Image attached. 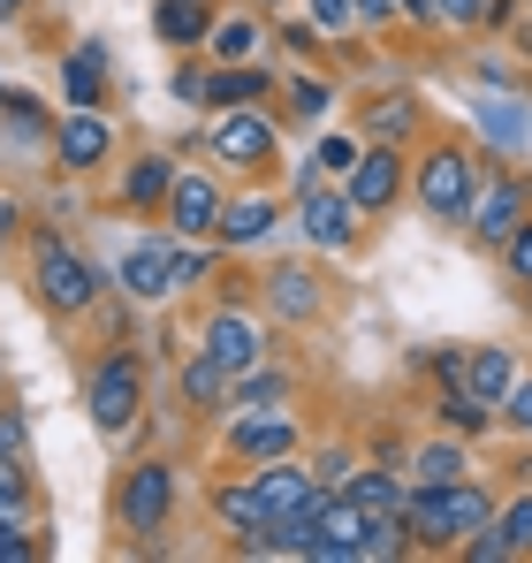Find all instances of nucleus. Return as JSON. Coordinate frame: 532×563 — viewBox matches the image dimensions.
Here are the masks:
<instances>
[{"label":"nucleus","instance_id":"obj_1","mask_svg":"<svg viewBox=\"0 0 532 563\" xmlns=\"http://www.w3.org/2000/svg\"><path fill=\"white\" fill-rule=\"evenodd\" d=\"M403 526H411V541L442 549V541H456V533L495 526V503H487V487H472V479H448V487H411V495H403Z\"/></svg>","mask_w":532,"mask_h":563},{"label":"nucleus","instance_id":"obj_2","mask_svg":"<svg viewBox=\"0 0 532 563\" xmlns=\"http://www.w3.org/2000/svg\"><path fill=\"white\" fill-rule=\"evenodd\" d=\"M137 404H145V366L130 358V351H107L99 358V374L85 388V411L99 434H130L137 427Z\"/></svg>","mask_w":532,"mask_h":563},{"label":"nucleus","instance_id":"obj_3","mask_svg":"<svg viewBox=\"0 0 532 563\" xmlns=\"http://www.w3.org/2000/svg\"><path fill=\"white\" fill-rule=\"evenodd\" d=\"M419 206L434 213V221H464L472 213V198H479V168H472V153H456V145H442V153H426L419 161Z\"/></svg>","mask_w":532,"mask_h":563},{"label":"nucleus","instance_id":"obj_4","mask_svg":"<svg viewBox=\"0 0 532 563\" xmlns=\"http://www.w3.org/2000/svg\"><path fill=\"white\" fill-rule=\"evenodd\" d=\"M114 510H122V533L153 541V533L168 526V510H176V465H160V457H153V465H130Z\"/></svg>","mask_w":532,"mask_h":563},{"label":"nucleus","instance_id":"obj_5","mask_svg":"<svg viewBox=\"0 0 532 563\" xmlns=\"http://www.w3.org/2000/svg\"><path fill=\"white\" fill-rule=\"evenodd\" d=\"M38 297L54 312H91V297H99V275H91L62 236H38Z\"/></svg>","mask_w":532,"mask_h":563},{"label":"nucleus","instance_id":"obj_6","mask_svg":"<svg viewBox=\"0 0 532 563\" xmlns=\"http://www.w3.org/2000/svg\"><path fill=\"white\" fill-rule=\"evenodd\" d=\"M198 351H213L229 374H252V366H266V328L252 320V312H244V305H221V312L206 320Z\"/></svg>","mask_w":532,"mask_h":563},{"label":"nucleus","instance_id":"obj_7","mask_svg":"<svg viewBox=\"0 0 532 563\" xmlns=\"http://www.w3.org/2000/svg\"><path fill=\"white\" fill-rule=\"evenodd\" d=\"M297 236L312 244V252H343L357 236V206H351V190H304V206H297Z\"/></svg>","mask_w":532,"mask_h":563},{"label":"nucleus","instance_id":"obj_8","mask_svg":"<svg viewBox=\"0 0 532 563\" xmlns=\"http://www.w3.org/2000/svg\"><path fill=\"white\" fill-rule=\"evenodd\" d=\"M252 487H259V510H266V526L274 518H297V510H312L320 503V472H304V465H289V457H274V465L252 472Z\"/></svg>","mask_w":532,"mask_h":563},{"label":"nucleus","instance_id":"obj_9","mask_svg":"<svg viewBox=\"0 0 532 563\" xmlns=\"http://www.w3.org/2000/svg\"><path fill=\"white\" fill-rule=\"evenodd\" d=\"M122 289H130L137 305L176 297V244H168V236H137V244L122 252Z\"/></svg>","mask_w":532,"mask_h":563},{"label":"nucleus","instance_id":"obj_10","mask_svg":"<svg viewBox=\"0 0 532 563\" xmlns=\"http://www.w3.org/2000/svg\"><path fill=\"white\" fill-rule=\"evenodd\" d=\"M213 153H221L229 168H266V161H274V122L252 114V107H229V114L213 122Z\"/></svg>","mask_w":532,"mask_h":563},{"label":"nucleus","instance_id":"obj_11","mask_svg":"<svg viewBox=\"0 0 532 563\" xmlns=\"http://www.w3.org/2000/svg\"><path fill=\"white\" fill-rule=\"evenodd\" d=\"M221 190H213V176L206 168H176V190H168V221H176L182 236H213L221 229Z\"/></svg>","mask_w":532,"mask_h":563},{"label":"nucleus","instance_id":"obj_12","mask_svg":"<svg viewBox=\"0 0 532 563\" xmlns=\"http://www.w3.org/2000/svg\"><path fill=\"white\" fill-rule=\"evenodd\" d=\"M464 221H472V236H479V244H510V236L532 221V213H525V184H510V176H502L495 190H479V198H472V213H464Z\"/></svg>","mask_w":532,"mask_h":563},{"label":"nucleus","instance_id":"obj_13","mask_svg":"<svg viewBox=\"0 0 532 563\" xmlns=\"http://www.w3.org/2000/svg\"><path fill=\"white\" fill-rule=\"evenodd\" d=\"M54 153H62V168H99V161L114 153L107 114H99V107H69V114H62V130H54Z\"/></svg>","mask_w":532,"mask_h":563},{"label":"nucleus","instance_id":"obj_14","mask_svg":"<svg viewBox=\"0 0 532 563\" xmlns=\"http://www.w3.org/2000/svg\"><path fill=\"white\" fill-rule=\"evenodd\" d=\"M357 213H380L396 190H403V161H396V145H373V153H357V168L343 176Z\"/></svg>","mask_w":532,"mask_h":563},{"label":"nucleus","instance_id":"obj_15","mask_svg":"<svg viewBox=\"0 0 532 563\" xmlns=\"http://www.w3.org/2000/svg\"><path fill=\"white\" fill-rule=\"evenodd\" d=\"M229 442H236V457H244V465H274V457H289V450H297V419H289V411H244Z\"/></svg>","mask_w":532,"mask_h":563},{"label":"nucleus","instance_id":"obj_16","mask_svg":"<svg viewBox=\"0 0 532 563\" xmlns=\"http://www.w3.org/2000/svg\"><path fill=\"white\" fill-rule=\"evenodd\" d=\"M274 221H281V206H274V198H229V206H221L213 244H221V252H252V244L274 236Z\"/></svg>","mask_w":532,"mask_h":563},{"label":"nucleus","instance_id":"obj_17","mask_svg":"<svg viewBox=\"0 0 532 563\" xmlns=\"http://www.w3.org/2000/svg\"><path fill=\"white\" fill-rule=\"evenodd\" d=\"M62 99H69V107H107V46H99V38H85V46L62 54Z\"/></svg>","mask_w":532,"mask_h":563},{"label":"nucleus","instance_id":"obj_18","mask_svg":"<svg viewBox=\"0 0 532 563\" xmlns=\"http://www.w3.org/2000/svg\"><path fill=\"white\" fill-rule=\"evenodd\" d=\"M464 388L479 396V404H510V388H518V358L510 351H464Z\"/></svg>","mask_w":532,"mask_h":563},{"label":"nucleus","instance_id":"obj_19","mask_svg":"<svg viewBox=\"0 0 532 563\" xmlns=\"http://www.w3.org/2000/svg\"><path fill=\"white\" fill-rule=\"evenodd\" d=\"M221 411H289V374H274V366H252V374H236L229 380V404Z\"/></svg>","mask_w":532,"mask_h":563},{"label":"nucleus","instance_id":"obj_20","mask_svg":"<svg viewBox=\"0 0 532 563\" xmlns=\"http://www.w3.org/2000/svg\"><path fill=\"white\" fill-rule=\"evenodd\" d=\"M266 312L274 320H312L320 312V282L304 275V267H274L266 275Z\"/></svg>","mask_w":532,"mask_h":563},{"label":"nucleus","instance_id":"obj_21","mask_svg":"<svg viewBox=\"0 0 532 563\" xmlns=\"http://www.w3.org/2000/svg\"><path fill=\"white\" fill-rule=\"evenodd\" d=\"M206 54H213V62H259V54H266V23H259V15H229V23H213Z\"/></svg>","mask_w":532,"mask_h":563},{"label":"nucleus","instance_id":"obj_22","mask_svg":"<svg viewBox=\"0 0 532 563\" xmlns=\"http://www.w3.org/2000/svg\"><path fill=\"white\" fill-rule=\"evenodd\" d=\"M153 23H160V38H168V46H206V38H213L206 0H160V8H153Z\"/></svg>","mask_w":532,"mask_h":563},{"label":"nucleus","instance_id":"obj_23","mask_svg":"<svg viewBox=\"0 0 532 563\" xmlns=\"http://www.w3.org/2000/svg\"><path fill=\"white\" fill-rule=\"evenodd\" d=\"M213 518H221L229 533H244V541H259V533H266L259 487H252V479H236V487H221V495H213Z\"/></svg>","mask_w":532,"mask_h":563},{"label":"nucleus","instance_id":"obj_24","mask_svg":"<svg viewBox=\"0 0 532 563\" xmlns=\"http://www.w3.org/2000/svg\"><path fill=\"white\" fill-rule=\"evenodd\" d=\"M168 190H176V161L145 153V161L122 176V206H168Z\"/></svg>","mask_w":532,"mask_h":563},{"label":"nucleus","instance_id":"obj_25","mask_svg":"<svg viewBox=\"0 0 532 563\" xmlns=\"http://www.w3.org/2000/svg\"><path fill=\"white\" fill-rule=\"evenodd\" d=\"M229 366L213 358V351H190L182 358V404H229Z\"/></svg>","mask_w":532,"mask_h":563},{"label":"nucleus","instance_id":"obj_26","mask_svg":"<svg viewBox=\"0 0 532 563\" xmlns=\"http://www.w3.org/2000/svg\"><path fill=\"white\" fill-rule=\"evenodd\" d=\"M0 130H8L15 153H31V145H46V107H38L31 92H8L0 99Z\"/></svg>","mask_w":532,"mask_h":563},{"label":"nucleus","instance_id":"obj_27","mask_svg":"<svg viewBox=\"0 0 532 563\" xmlns=\"http://www.w3.org/2000/svg\"><path fill=\"white\" fill-rule=\"evenodd\" d=\"M259 92H266L259 62H221V77H206V99H213V107H252Z\"/></svg>","mask_w":532,"mask_h":563},{"label":"nucleus","instance_id":"obj_28","mask_svg":"<svg viewBox=\"0 0 532 563\" xmlns=\"http://www.w3.org/2000/svg\"><path fill=\"white\" fill-rule=\"evenodd\" d=\"M343 495H351L365 518H380V510H403V487H396L388 472H351V479H343Z\"/></svg>","mask_w":532,"mask_h":563},{"label":"nucleus","instance_id":"obj_29","mask_svg":"<svg viewBox=\"0 0 532 563\" xmlns=\"http://www.w3.org/2000/svg\"><path fill=\"white\" fill-rule=\"evenodd\" d=\"M442 427L448 434H487V427H495V404H479L472 388H448L442 396Z\"/></svg>","mask_w":532,"mask_h":563},{"label":"nucleus","instance_id":"obj_30","mask_svg":"<svg viewBox=\"0 0 532 563\" xmlns=\"http://www.w3.org/2000/svg\"><path fill=\"white\" fill-rule=\"evenodd\" d=\"M411 472H419V487H448V479H464V450L456 442H426L411 457Z\"/></svg>","mask_w":532,"mask_h":563},{"label":"nucleus","instance_id":"obj_31","mask_svg":"<svg viewBox=\"0 0 532 563\" xmlns=\"http://www.w3.org/2000/svg\"><path fill=\"white\" fill-rule=\"evenodd\" d=\"M479 130H487V137H495V145H510V153H518V145H525V114H518V99H487V107H479Z\"/></svg>","mask_w":532,"mask_h":563},{"label":"nucleus","instance_id":"obj_32","mask_svg":"<svg viewBox=\"0 0 532 563\" xmlns=\"http://www.w3.org/2000/svg\"><path fill=\"white\" fill-rule=\"evenodd\" d=\"M328 107H335V85H320V77H297V85H289V114H297V122H320Z\"/></svg>","mask_w":532,"mask_h":563},{"label":"nucleus","instance_id":"obj_33","mask_svg":"<svg viewBox=\"0 0 532 563\" xmlns=\"http://www.w3.org/2000/svg\"><path fill=\"white\" fill-rule=\"evenodd\" d=\"M23 503H31V472L23 457H0V518H23Z\"/></svg>","mask_w":532,"mask_h":563},{"label":"nucleus","instance_id":"obj_34","mask_svg":"<svg viewBox=\"0 0 532 563\" xmlns=\"http://www.w3.org/2000/svg\"><path fill=\"white\" fill-rule=\"evenodd\" d=\"M403 130H411V99H380L373 107V145H396Z\"/></svg>","mask_w":532,"mask_h":563},{"label":"nucleus","instance_id":"obj_35","mask_svg":"<svg viewBox=\"0 0 532 563\" xmlns=\"http://www.w3.org/2000/svg\"><path fill=\"white\" fill-rule=\"evenodd\" d=\"M206 275H213V252L198 236H182L176 244V289H190V282H206Z\"/></svg>","mask_w":532,"mask_h":563},{"label":"nucleus","instance_id":"obj_36","mask_svg":"<svg viewBox=\"0 0 532 563\" xmlns=\"http://www.w3.org/2000/svg\"><path fill=\"white\" fill-rule=\"evenodd\" d=\"M312 168H320V176H351L357 145H351V137H320V145H312Z\"/></svg>","mask_w":532,"mask_h":563},{"label":"nucleus","instance_id":"obj_37","mask_svg":"<svg viewBox=\"0 0 532 563\" xmlns=\"http://www.w3.org/2000/svg\"><path fill=\"white\" fill-rule=\"evenodd\" d=\"M502 533H510V549H518V556H532V495H518V503L502 510Z\"/></svg>","mask_w":532,"mask_h":563},{"label":"nucleus","instance_id":"obj_38","mask_svg":"<svg viewBox=\"0 0 532 563\" xmlns=\"http://www.w3.org/2000/svg\"><path fill=\"white\" fill-rule=\"evenodd\" d=\"M312 23H320L328 38H343V31L357 23V0H312Z\"/></svg>","mask_w":532,"mask_h":563},{"label":"nucleus","instance_id":"obj_39","mask_svg":"<svg viewBox=\"0 0 532 563\" xmlns=\"http://www.w3.org/2000/svg\"><path fill=\"white\" fill-rule=\"evenodd\" d=\"M464 556H472V563H502V556H518V549H510V533H502V526H479Z\"/></svg>","mask_w":532,"mask_h":563},{"label":"nucleus","instance_id":"obj_40","mask_svg":"<svg viewBox=\"0 0 532 563\" xmlns=\"http://www.w3.org/2000/svg\"><path fill=\"white\" fill-rule=\"evenodd\" d=\"M31 533H23V518H0V563H31Z\"/></svg>","mask_w":532,"mask_h":563},{"label":"nucleus","instance_id":"obj_41","mask_svg":"<svg viewBox=\"0 0 532 563\" xmlns=\"http://www.w3.org/2000/svg\"><path fill=\"white\" fill-rule=\"evenodd\" d=\"M487 8H495V0H434V15H442V23H479Z\"/></svg>","mask_w":532,"mask_h":563},{"label":"nucleus","instance_id":"obj_42","mask_svg":"<svg viewBox=\"0 0 532 563\" xmlns=\"http://www.w3.org/2000/svg\"><path fill=\"white\" fill-rule=\"evenodd\" d=\"M502 252H510V267H518V282L532 289V221L518 229V236H510V244H502Z\"/></svg>","mask_w":532,"mask_h":563},{"label":"nucleus","instance_id":"obj_43","mask_svg":"<svg viewBox=\"0 0 532 563\" xmlns=\"http://www.w3.org/2000/svg\"><path fill=\"white\" fill-rule=\"evenodd\" d=\"M320 38H328V31H320V23H281V46H289V54H312V46H320Z\"/></svg>","mask_w":532,"mask_h":563},{"label":"nucleus","instance_id":"obj_44","mask_svg":"<svg viewBox=\"0 0 532 563\" xmlns=\"http://www.w3.org/2000/svg\"><path fill=\"white\" fill-rule=\"evenodd\" d=\"M176 99H182V107H206V69L182 62V69H176Z\"/></svg>","mask_w":532,"mask_h":563},{"label":"nucleus","instance_id":"obj_45","mask_svg":"<svg viewBox=\"0 0 532 563\" xmlns=\"http://www.w3.org/2000/svg\"><path fill=\"white\" fill-rule=\"evenodd\" d=\"M0 457H23V419L0 404Z\"/></svg>","mask_w":532,"mask_h":563},{"label":"nucleus","instance_id":"obj_46","mask_svg":"<svg viewBox=\"0 0 532 563\" xmlns=\"http://www.w3.org/2000/svg\"><path fill=\"white\" fill-rule=\"evenodd\" d=\"M502 411H510V419L532 434V380H518V388H510V404H502Z\"/></svg>","mask_w":532,"mask_h":563},{"label":"nucleus","instance_id":"obj_47","mask_svg":"<svg viewBox=\"0 0 532 563\" xmlns=\"http://www.w3.org/2000/svg\"><path fill=\"white\" fill-rule=\"evenodd\" d=\"M8 236H15V206L0 198V260H8Z\"/></svg>","mask_w":532,"mask_h":563},{"label":"nucleus","instance_id":"obj_48","mask_svg":"<svg viewBox=\"0 0 532 563\" xmlns=\"http://www.w3.org/2000/svg\"><path fill=\"white\" fill-rule=\"evenodd\" d=\"M15 8H23V0H0V23H8V15H15Z\"/></svg>","mask_w":532,"mask_h":563},{"label":"nucleus","instance_id":"obj_49","mask_svg":"<svg viewBox=\"0 0 532 563\" xmlns=\"http://www.w3.org/2000/svg\"><path fill=\"white\" fill-rule=\"evenodd\" d=\"M0 404H8V380H0Z\"/></svg>","mask_w":532,"mask_h":563},{"label":"nucleus","instance_id":"obj_50","mask_svg":"<svg viewBox=\"0 0 532 563\" xmlns=\"http://www.w3.org/2000/svg\"><path fill=\"white\" fill-rule=\"evenodd\" d=\"M259 8H281V0H259Z\"/></svg>","mask_w":532,"mask_h":563},{"label":"nucleus","instance_id":"obj_51","mask_svg":"<svg viewBox=\"0 0 532 563\" xmlns=\"http://www.w3.org/2000/svg\"><path fill=\"white\" fill-rule=\"evenodd\" d=\"M0 99H8V77H0Z\"/></svg>","mask_w":532,"mask_h":563}]
</instances>
